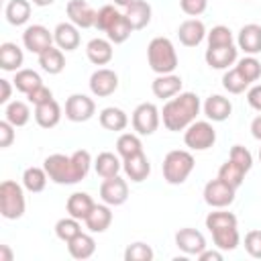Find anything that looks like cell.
Wrapping results in <instances>:
<instances>
[{"instance_id":"obj_1","label":"cell","mask_w":261,"mask_h":261,"mask_svg":"<svg viewBox=\"0 0 261 261\" xmlns=\"http://www.w3.org/2000/svg\"><path fill=\"white\" fill-rule=\"evenodd\" d=\"M90 165H92V157L86 149H77L69 157L63 153H53V155L45 157V161H43V167H45L49 179L59 186H69V184L82 181L88 175Z\"/></svg>"},{"instance_id":"obj_2","label":"cell","mask_w":261,"mask_h":261,"mask_svg":"<svg viewBox=\"0 0 261 261\" xmlns=\"http://www.w3.org/2000/svg\"><path fill=\"white\" fill-rule=\"evenodd\" d=\"M200 112V98L194 92H179L177 96L169 98L161 110L163 126L171 133L186 130Z\"/></svg>"},{"instance_id":"obj_3","label":"cell","mask_w":261,"mask_h":261,"mask_svg":"<svg viewBox=\"0 0 261 261\" xmlns=\"http://www.w3.org/2000/svg\"><path fill=\"white\" fill-rule=\"evenodd\" d=\"M239 220L232 212H224V210H216L210 212L206 216V228L212 232V241L216 245V249L220 251H234L241 243V234H239Z\"/></svg>"},{"instance_id":"obj_4","label":"cell","mask_w":261,"mask_h":261,"mask_svg":"<svg viewBox=\"0 0 261 261\" xmlns=\"http://www.w3.org/2000/svg\"><path fill=\"white\" fill-rule=\"evenodd\" d=\"M147 61H149V67L157 75L173 73L177 67V53H175L173 43L167 37L151 39V43L147 45Z\"/></svg>"},{"instance_id":"obj_5","label":"cell","mask_w":261,"mask_h":261,"mask_svg":"<svg viewBox=\"0 0 261 261\" xmlns=\"http://www.w3.org/2000/svg\"><path fill=\"white\" fill-rule=\"evenodd\" d=\"M194 165L196 161L190 151L173 149L163 159V179L171 186H179L190 177V173L194 171Z\"/></svg>"},{"instance_id":"obj_6","label":"cell","mask_w":261,"mask_h":261,"mask_svg":"<svg viewBox=\"0 0 261 261\" xmlns=\"http://www.w3.org/2000/svg\"><path fill=\"white\" fill-rule=\"evenodd\" d=\"M24 186L12 181V179H4L0 184V214L6 220H18L24 210H27V202H24Z\"/></svg>"},{"instance_id":"obj_7","label":"cell","mask_w":261,"mask_h":261,"mask_svg":"<svg viewBox=\"0 0 261 261\" xmlns=\"http://www.w3.org/2000/svg\"><path fill=\"white\" fill-rule=\"evenodd\" d=\"M184 143L192 151H206L216 143V130L208 120H194L184 133Z\"/></svg>"},{"instance_id":"obj_8","label":"cell","mask_w":261,"mask_h":261,"mask_svg":"<svg viewBox=\"0 0 261 261\" xmlns=\"http://www.w3.org/2000/svg\"><path fill=\"white\" fill-rule=\"evenodd\" d=\"M133 128L137 130V135H153L161 122V112L157 110V106L153 102H143L133 110Z\"/></svg>"},{"instance_id":"obj_9","label":"cell","mask_w":261,"mask_h":261,"mask_svg":"<svg viewBox=\"0 0 261 261\" xmlns=\"http://www.w3.org/2000/svg\"><path fill=\"white\" fill-rule=\"evenodd\" d=\"M234 194L237 190L232 186H228L226 181H222L220 177L216 179H210L206 186H204V202L212 208H226L234 202Z\"/></svg>"},{"instance_id":"obj_10","label":"cell","mask_w":261,"mask_h":261,"mask_svg":"<svg viewBox=\"0 0 261 261\" xmlns=\"http://www.w3.org/2000/svg\"><path fill=\"white\" fill-rule=\"evenodd\" d=\"M53 43H55L53 33L47 27H43V24H31L22 33V45L31 53L41 55L43 51H47L49 47H53Z\"/></svg>"},{"instance_id":"obj_11","label":"cell","mask_w":261,"mask_h":261,"mask_svg":"<svg viewBox=\"0 0 261 261\" xmlns=\"http://www.w3.org/2000/svg\"><path fill=\"white\" fill-rule=\"evenodd\" d=\"M94 112L96 104L86 94H71L65 100V118H69L71 122H86L94 116Z\"/></svg>"},{"instance_id":"obj_12","label":"cell","mask_w":261,"mask_h":261,"mask_svg":"<svg viewBox=\"0 0 261 261\" xmlns=\"http://www.w3.org/2000/svg\"><path fill=\"white\" fill-rule=\"evenodd\" d=\"M100 198L108 206H122L128 198V184L120 175L106 177L100 184Z\"/></svg>"},{"instance_id":"obj_13","label":"cell","mask_w":261,"mask_h":261,"mask_svg":"<svg viewBox=\"0 0 261 261\" xmlns=\"http://www.w3.org/2000/svg\"><path fill=\"white\" fill-rule=\"evenodd\" d=\"M118 88V75L114 69L100 67L90 75V92L98 98H108Z\"/></svg>"},{"instance_id":"obj_14","label":"cell","mask_w":261,"mask_h":261,"mask_svg":"<svg viewBox=\"0 0 261 261\" xmlns=\"http://www.w3.org/2000/svg\"><path fill=\"white\" fill-rule=\"evenodd\" d=\"M65 12L69 16V22H73L77 29H92L96 27V12L86 0H69L65 6Z\"/></svg>"},{"instance_id":"obj_15","label":"cell","mask_w":261,"mask_h":261,"mask_svg":"<svg viewBox=\"0 0 261 261\" xmlns=\"http://www.w3.org/2000/svg\"><path fill=\"white\" fill-rule=\"evenodd\" d=\"M175 245H177V249H181L186 255H196V257H198V255L206 249V239H204V234H202L200 230L186 226V228H179V230L175 232Z\"/></svg>"},{"instance_id":"obj_16","label":"cell","mask_w":261,"mask_h":261,"mask_svg":"<svg viewBox=\"0 0 261 261\" xmlns=\"http://www.w3.org/2000/svg\"><path fill=\"white\" fill-rule=\"evenodd\" d=\"M206 37V27L200 18H188L177 27V39L184 47H198Z\"/></svg>"},{"instance_id":"obj_17","label":"cell","mask_w":261,"mask_h":261,"mask_svg":"<svg viewBox=\"0 0 261 261\" xmlns=\"http://www.w3.org/2000/svg\"><path fill=\"white\" fill-rule=\"evenodd\" d=\"M237 55L239 49L234 45H220V47H208L204 59L212 69H226L237 61Z\"/></svg>"},{"instance_id":"obj_18","label":"cell","mask_w":261,"mask_h":261,"mask_svg":"<svg viewBox=\"0 0 261 261\" xmlns=\"http://www.w3.org/2000/svg\"><path fill=\"white\" fill-rule=\"evenodd\" d=\"M237 45L241 51H245L247 55H257L261 53V24L249 22L245 27H241L239 37H237Z\"/></svg>"},{"instance_id":"obj_19","label":"cell","mask_w":261,"mask_h":261,"mask_svg":"<svg viewBox=\"0 0 261 261\" xmlns=\"http://www.w3.org/2000/svg\"><path fill=\"white\" fill-rule=\"evenodd\" d=\"M122 169H124V173H126V177H128L130 181L141 184V181H145V179L149 177V173H151V163H149L147 155L141 151V153H137V155H133V157H128V159H122Z\"/></svg>"},{"instance_id":"obj_20","label":"cell","mask_w":261,"mask_h":261,"mask_svg":"<svg viewBox=\"0 0 261 261\" xmlns=\"http://www.w3.org/2000/svg\"><path fill=\"white\" fill-rule=\"evenodd\" d=\"M53 39H55V45L61 49V51H73L80 47V29L73 24V22H59L53 31Z\"/></svg>"},{"instance_id":"obj_21","label":"cell","mask_w":261,"mask_h":261,"mask_svg":"<svg viewBox=\"0 0 261 261\" xmlns=\"http://www.w3.org/2000/svg\"><path fill=\"white\" fill-rule=\"evenodd\" d=\"M230 112H232L230 100L224 98V96H220V94H212V96H208L206 102H204V114H206V118L212 120V122H222V120H226V118L230 116Z\"/></svg>"},{"instance_id":"obj_22","label":"cell","mask_w":261,"mask_h":261,"mask_svg":"<svg viewBox=\"0 0 261 261\" xmlns=\"http://www.w3.org/2000/svg\"><path fill=\"white\" fill-rule=\"evenodd\" d=\"M151 90L155 94V98L161 100H169L173 96H177L181 92V77L175 73H165V75H157L151 84Z\"/></svg>"},{"instance_id":"obj_23","label":"cell","mask_w":261,"mask_h":261,"mask_svg":"<svg viewBox=\"0 0 261 261\" xmlns=\"http://www.w3.org/2000/svg\"><path fill=\"white\" fill-rule=\"evenodd\" d=\"M94 206H96V202H94L92 196L86 194V192H73V194L67 198V202H65L67 214L73 216V218H77V220H86L88 214L94 210Z\"/></svg>"},{"instance_id":"obj_24","label":"cell","mask_w":261,"mask_h":261,"mask_svg":"<svg viewBox=\"0 0 261 261\" xmlns=\"http://www.w3.org/2000/svg\"><path fill=\"white\" fill-rule=\"evenodd\" d=\"M86 55H88V59H90L94 65H106V63L112 61V55H114L112 43H110L108 39L96 37V39L88 41V45H86Z\"/></svg>"},{"instance_id":"obj_25","label":"cell","mask_w":261,"mask_h":261,"mask_svg":"<svg viewBox=\"0 0 261 261\" xmlns=\"http://www.w3.org/2000/svg\"><path fill=\"white\" fill-rule=\"evenodd\" d=\"M124 14L133 27V31H141L151 22V4L145 0H135L124 8Z\"/></svg>"},{"instance_id":"obj_26","label":"cell","mask_w":261,"mask_h":261,"mask_svg":"<svg viewBox=\"0 0 261 261\" xmlns=\"http://www.w3.org/2000/svg\"><path fill=\"white\" fill-rule=\"evenodd\" d=\"M35 120H37V124L41 128H53V126L59 124V120H61V106L55 102V98L45 102V104L35 106Z\"/></svg>"},{"instance_id":"obj_27","label":"cell","mask_w":261,"mask_h":261,"mask_svg":"<svg viewBox=\"0 0 261 261\" xmlns=\"http://www.w3.org/2000/svg\"><path fill=\"white\" fill-rule=\"evenodd\" d=\"M98 120H100V126H102V128L114 130V133L124 130L126 124H128L126 112H124L122 108H116V106H106V108H102Z\"/></svg>"},{"instance_id":"obj_28","label":"cell","mask_w":261,"mask_h":261,"mask_svg":"<svg viewBox=\"0 0 261 261\" xmlns=\"http://www.w3.org/2000/svg\"><path fill=\"white\" fill-rule=\"evenodd\" d=\"M86 228L90 232H104L110 224H112V210L108 204H96L94 210L88 214V218L84 220Z\"/></svg>"},{"instance_id":"obj_29","label":"cell","mask_w":261,"mask_h":261,"mask_svg":"<svg viewBox=\"0 0 261 261\" xmlns=\"http://www.w3.org/2000/svg\"><path fill=\"white\" fill-rule=\"evenodd\" d=\"M65 245H67V251H69V255L73 259H82L84 261V259H90L96 253V241L88 232H80L77 237H73Z\"/></svg>"},{"instance_id":"obj_30","label":"cell","mask_w":261,"mask_h":261,"mask_svg":"<svg viewBox=\"0 0 261 261\" xmlns=\"http://www.w3.org/2000/svg\"><path fill=\"white\" fill-rule=\"evenodd\" d=\"M22 61H24V55L16 43H2L0 45V67L4 71H18Z\"/></svg>"},{"instance_id":"obj_31","label":"cell","mask_w":261,"mask_h":261,"mask_svg":"<svg viewBox=\"0 0 261 261\" xmlns=\"http://www.w3.org/2000/svg\"><path fill=\"white\" fill-rule=\"evenodd\" d=\"M39 65H41V69H43L45 73L57 75V73H61L63 67H65V55H63L61 49L49 47L47 51H43V53L39 55Z\"/></svg>"},{"instance_id":"obj_32","label":"cell","mask_w":261,"mask_h":261,"mask_svg":"<svg viewBox=\"0 0 261 261\" xmlns=\"http://www.w3.org/2000/svg\"><path fill=\"white\" fill-rule=\"evenodd\" d=\"M120 167H122V163H120L118 155H114V153H110V151H102V153H98V157L94 159V169H96V173H98L102 179L112 177V175H118Z\"/></svg>"},{"instance_id":"obj_33","label":"cell","mask_w":261,"mask_h":261,"mask_svg":"<svg viewBox=\"0 0 261 261\" xmlns=\"http://www.w3.org/2000/svg\"><path fill=\"white\" fill-rule=\"evenodd\" d=\"M4 14L12 27H20L31 18V2L29 0H10L6 4Z\"/></svg>"},{"instance_id":"obj_34","label":"cell","mask_w":261,"mask_h":261,"mask_svg":"<svg viewBox=\"0 0 261 261\" xmlns=\"http://www.w3.org/2000/svg\"><path fill=\"white\" fill-rule=\"evenodd\" d=\"M245 175H247V171H245L239 163H234L232 159L224 161V163L220 165V169H218V177H220L222 181H226L228 186H232L234 190H239V188L243 186Z\"/></svg>"},{"instance_id":"obj_35","label":"cell","mask_w":261,"mask_h":261,"mask_svg":"<svg viewBox=\"0 0 261 261\" xmlns=\"http://www.w3.org/2000/svg\"><path fill=\"white\" fill-rule=\"evenodd\" d=\"M47 171H45V167H27L24 169V173H22V186H24V190H29V192H33V194H39V192H43L45 190V186H47Z\"/></svg>"},{"instance_id":"obj_36","label":"cell","mask_w":261,"mask_h":261,"mask_svg":"<svg viewBox=\"0 0 261 261\" xmlns=\"http://www.w3.org/2000/svg\"><path fill=\"white\" fill-rule=\"evenodd\" d=\"M12 84H14V88H16L18 92L31 94L35 88L43 86V80H41V75H39L35 69H18V71H14Z\"/></svg>"},{"instance_id":"obj_37","label":"cell","mask_w":261,"mask_h":261,"mask_svg":"<svg viewBox=\"0 0 261 261\" xmlns=\"http://www.w3.org/2000/svg\"><path fill=\"white\" fill-rule=\"evenodd\" d=\"M4 118L12 124V126H24L31 118V110H29V104L22 102V100H14V102H8L6 104V110H4Z\"/></svg>"},{"instance_id":"obj_38","label":"cell","mask_w":261,"mask_h":261,"mask_svg":"<svg viewBox=\"0 0 261 261\" xmlns=\"http://www.w3.org/2000/svg\"><path fill=\"white\" fill-rule=\"evenodd\" d=\"M116 151H118V155L122 159H128V157H133V155H137V153L143 151V143H141L139 135H135V133H122L118 137V141H116Z\"/></svg>"},{"instance_id":"obj_39","label":"cell","mask_w":261,"mask_h":261,"mask_svg":"<svg viewBox=\"0 0 261 261\" xmlns=\"http://www.w3.org/2000/svg\"><path fill=\"white\" fill-rule=\"evenodd\" d=\"M130 33H133V27H130L126 14H120V16L114 20V24L106 31V37H108L110 43L120 45V43H124V41L130 37Z\"/></svg>"},{"instance_id":"obj_40","label":"cell","mask_w":261,"mask_h":261,"mask_svg":"<svg viewBox=\"0 0 261 261\" xmlns=\"http://www.w3.org/2000/svg\"><path fill=\"white\" fill-rule=\"evenodd\" d=\"M80 232H82V224H80V220L73 218V216L59 218V220L55 222V234H57V239L63 241V243H69V241H71L73 237H77Z\"/></svg>"},{"instance_id":"obj_41","label":"cell","mask_w":261,"mask_h":261,"mask_svg":"<svg viewBox=\"0 0 261 261\" xmlns=\"http://www.w3.org/2000/svg\"><path fill=\"white\" fill-rule=\"evenodd\" d=\"M234 67L241 71V75L249 84H253V82H257L261 77V63H259V59H255V55H247V57L239 59Z\"/></svg>"},{"instance_id":"obj_42","label":"cell","mask_w":261,"mask_h":261,"mask_svg":"<svg viewBox=\"0 0 261 261\" xmlns=\"http://www.w3.org/2000/svg\"><path fill=\"white\" fill-rule=\"evenodd\" d=\"M222 86H224V90H226L228 94H243L251 84L241 75V71H239L237 67H232V69H228V71L222 75Z\"/></svg>"},{"instance_id":"obj_43","label":"cell","mask_w":261,"mask_h":261,"mask_svg":"<svg viewBox=\"0 0 261 261\" xmlns=\"http://www.w3.org/2000/svg\"><path fill=\"white\" fill-rule=\"evenodd\" d=\"M153 259V249L147 243H130L124 249V261H151Z\"/></svg>"},{"instance_id":"obj_44","label":"cell","mask_w":261,"mask_h":261,"mask_svg":"<svg viewBox=\"0 0 261 261\" xmlns=\"http://www.w3.org/2000/svg\"><path fill=\"white\" fill-rule=\"evenodd\" d=\"M120 14H122V12H118L112 4L102 6V8L96 12V29H98V31H102V33H106V31L114 24V20H116Z\"/></svg>"},{"instance_id":"obj_45","label":"cell","mask_w":261,"mask_h":261,"mask_svg":"<svg viewBox=\"0 0 261 261\" xmlns=\"http://www.w3.org/2000/svg\"><path fill=\"white\" fill-rule=\"evenodd\" d=\"M208 39V47H220V45H232V33L228 27L224 24H216L212 27L210 33H206Z\"/></svg>"},{"instance_id":"obj_46","label":"cell","mask_w":261,"mask_h":261,"mask_svg":"<svg viewBox=\"0 0 261 261\" xmlns=\"http://www.w3.org/2000/svg\"><path fill=\"white\" fill-rule=\"evenodd\" d=\"M228 159H232L234 163H239L247 173H249L251 167H253V155H251V151L245 149L243 145H234V147L230 149V153H228Z\"/></svg>"},{"instance_id":"obj_47","label":"cell","mask_w":261,"mask_h":261,"mask_svg":"<svg viewBox=\"0 0 261 261\" xmlns=\"http://www.w3.org/2000/svg\"><path fill=\"white\" fill-rule=\"evenodd\" d=\"M245 249L251 257L261 259V230H249L245 234Z\"/></svg>"},{"instance_id":"obj_48","label":"cell","mask_w":261,"mask_h":261,"mask_svg":"<svg viewBox=\"0 0 261 261\" xmlns=\"http://www.w3.org/2000/svg\"><path fill=\"white\" fill-rule=\"evenodd\" d=\"M208 6V0H179V8L188 16H200Z\"/></svg>"},{"instance_id":"obj_49","label":"cell","mask_w":261,"mask_h":261,"mask_svg":"<svg viewBox=\"0 0 261 261\" xmlns=\"http://www.w3.org/2000/svg\"><path fill=\"white\" fill-rule=\"evenodd\" d=\"M27 100L31 102V104H35V106H39V104H45V102H49V100H53V92L43 84V86H39V88H35L31 94H27Z\"/></svg>"},{"instance_id":"obj_50","label":"cell","mask_w":261,"mask_h":261,"mask_svg":"<svg viewBox=\"0 0 261 261\" xmlns=\"http://www.w3.org/2000/svg\"><path fill=\"white\" fill-rule=\"evenodd\" d=\"M14 128L16 126H12L6 118L0 122V147L2 149H6V147L12 145V141H14Z\"/></svg>"},{"instance_id":"obj_51","label":"cell","mask_w":261,"mask_h":261,"mask_svg":"<svg viewBox=\"0 0 261 261\" xmlns=\"http://www.w3.org/2000/svg\"><path fill=\"white\" fill-rule=\"evenodd\" d=\"M247 102H249L251 108H255V110L261 112V84H255L253 88H249V92H247Z\"/></svg>"},{"instance_id":"obj_52","label":"cell","mask_w":261,"mask_h":261,"mask_svg":"<svg viewBox=\"0 0 261 261\" xmlns=\"http://www.w3.org/2000/svg\"><path fill=\"white\" fill-rule=\"evenodd\" d=\"M0 88H2V94H0V104H6L10 100V94H12V86H10V80H0Z\"/></svg>"},{"instance_id":"obj_53","label":"cell","mask_w":261,"mask_h":261,"mask_svg":"<svg viewBox=\"0 0 261 261\" xmlns=\"http://www.w3.org/2000/svg\"><path fill=\"white\" fill-rule=\"evenodd\" d=\"M198 259H200V261H222V253H220V249H218V251H208V249H204V251L198 255Z\"/></svg>"},{"instance_id":"obj_54","label":"cell","mask_w":261,"mask_h":261,"mask_svg":"<svg viewBox=\"0 0 261 261\" xmlns=\"http://www.w3.org/2000/svg\"><path fill=\"white\" fill-rule=\"evenodd\" d=\"M251 135H253L257 141H261V114L253 118V122H251Z\"/></svg>"},{"instance_id":"obj_55","label":"cell","mask_w":261,"mask_h":261,"mask_svg":"<svg viewBox=\"0 0 261 261\" xmlns=\"http://www.w3.org/2000/svg\"><path fill=\"white\" fill-rule=\"evenodd\" d=\"M0 261H12V251L8 245H0Z\"/></svg>"},{"instance_id":"obj_56","label":"cell","mask_w":261,"mask_h":261,"mask_svg":"<svg viewBox=\"0 0 261 261\" xmlns=\"http://www.w3.org/2000/svg\"><path fill=\"white\" fill-rule=\"evenodd\" d=\"M35 6H51L55 0H31Z\"/></svg>"},{"instance_id":"obj_57","label":"cell","mask_w":261,"mask_h":261,"mask_svg":"<svg viewBox=\"0 0 261 261\" xmlns=\"http://www.w3.org/2000/svg\"><path fill=\"white\" fill-rule=\"evenodd\" d=\"M133 2H135V0H114V4H116V6H122V8H126V6L133 4Z\"/></svg>"},{"instance_id":"obj_58","label":"cell","mask_w":261,"mask_h":261,"mask_svg":"<svg viewBox=\"0 0 261 261\" xmlns=\"http://www.w3.org/2000/svg\"><path fill=\"white\" fill-rule=\"evenodd\" d=\"M259 161H261V147H259Z\"/></svg>"}]
</instances>
